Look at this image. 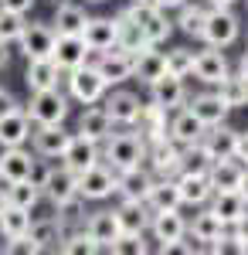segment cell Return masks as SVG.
Segmentation results:
<instances>
[{
  "label": "cell",
  "mask_w": 248,
  "mask_h": 255,
  "mask_svg": "<svg viewBox=\"0 0 248 255\" xmlns=\"http://www.w3.org/2000/svg\"><path fill=\"white\" fill-rule=\"evenodd\" d=\"M27 119L38 123V126H48V123H65L68 116V99L55 89H41V92H31V102H27Z\"/></svg>",
  "instance_id": "obj_1"
},
{
  "label": "cell",
  "mask_w": 248,
  "mask_h": 255,
  "mask_svg": "<svg viewBox=\"0 0 248 255\" xmlns=\"http://www.w3.org/2000/svg\"><path fill=\"white\" fill-rule=\"evenodd\" d=\"M109 143H106V160L113 163V170H129V167H139V160L146 157V143L133 133H119L113 136L109 133Z\"/></svg>",
  "instance_id": "obj_2"
},
{
  "label": "cell",
  "mask_w": 248,
  "mask_h": 255,
  "mask_svg": "<svg viewBox=\"0 0 248 255\" xmlns=\"http://www.w3.org/2000/svg\"><path fill=\"white\" fill-rule=\"evenodd\" d=\"M106 89H109V85L99 75L96 65H78V68L68 72V92H72V99H78L82 106L99 102V99L106 96Z\"/></svg>",
  "instance_id": "obj_3"
},
{
  "label": "cell",
  "mask_w": 248,
  "mask_h": 255,
  "mask_svg": "<svg viewBox=\"0 0 248 255\" xmlns=\"http://www.w3.org/2000/svg\"><path fill=\"white\" fill-rule=\"evenodd\" d=\"M201 38L208 41L211 48H228L231 41L238 38V17L228 7H211L208 17H204V27H201Z\"/></svg>",
  "instance_id": "obj_4"
},
{
  "label": "cell",
  "mask_w": 248,
  "mask_h": 255,
  "mask_svg": "<svg viewBox=\"0 0 248 255\" xmlns=\"http://www.w3.org/2000/svg\"><path fill=\"white\" fill-rule=\"evenodd\" d=\"M41 197H48L51 204L58 201H65V197L78 194V174L75 170H68V167H48L44 174H41Z\"/></svg>",
  "instance_id": "obj_5"
},
{
  "label": "cell",
  "mask_w": 248,
  "mask_h": 255,
  "mask_svg": "<svg viewBox=\"0 0 248 255\" xmlns=\"http://www.w3.org/2000/svg\"><path fill=\"white\" fill-rule=\"evenodd\" d=\"M55 27L51 24H24V31H20V51H24V58H51V51H55Z\"/></svg>",
  "instance_id": "obj_6"
},
{
  "label": "cell",
  "mask_w": 248,
  "mask_h": 255,
  "mask_svg": "<svg viewBox=\"0 0 248 255\" xmlns=\"http://www.w3.org/2000/svg\"><path fill=\"white\" fill-rule=\"evenodd\" d=\"M150 228L153 235H156V252H170L173 242H180V238L187 235V221L177 215V208H170V211H153L150 218Z\"/></svg>",
  "instance_id": "obj_7"
},
{
  "label": "cell",
  "mask_w": 248,
  "mask_h": 255,
  "mask_svg": "<svg viewBox=\"0 0 248 255\" xmlns=\"http://www.w3.org/2000/svg\"><path fill=\"white\" fill-rule=\"evenodd\" d=\"M113 191H116V174L109 167H102V163H92L89 170L78 174V194L85 197V201H102Z\"/></svg>",
  "instance_id": "obj_8"
},
{
  "label": "cell",
  "mask_w": 248,
  "mask_h": 255,
  "mask_svg": "<svg viewBox=\"0 0 248 255\" xmlns=\"http://www.w3.org/2000/svg\"><path fill=\"white\" fill-rule=\"evenodd\" d=\"M126 14L143 27V34H146L150 44H160V41L170 38L173 27H170V20L163 17V10H160V7H136V3H129V7H126Z\"/></svg>",
  "instance_id": "obj_9"
},
{
  "label": "cell",
  "mask_w": 248,
  "mask_h": 255,
  "mask_svg": "<svg viewBox=\"0 0 248 255\" xmlns=\"http://www.w3.org/2000/svg\"><path fill=\"white\" fill-rule=\"evenodd\" d=\"M85 58H89V48H85L82 34H58L55 38L51 61H55L61 72H72V68H78V65H85Z\"/></svg>",
  "instance_id": "obj_10"
},
{
  "label": "cell",
  "mask_w": 248,
  "mask_h": 255,
  "mask_svg": "<svg viewBox=\"0 0 248 255\" xmlns=\"http://www.w3.org/2000/svg\"><path fill=\"white\" fill-rule=\"evenodd\" d=\"M99 75L106 79V85H116V82H126L133 75V55L123 51V48H109V51H99L96 61Z\"/></svg>",
  "instance_id": "obj_11"
},
{
  "label": "cell",
  "mask_w": 248,
  "mask_h": 255,
  "mask_svg": "<svg viewBox=\"0 0 248 255\" xmlns=\"http://www.w3.org/2000/svg\"><path fill=\"white\" fill-rule=\"evenodd\" d=\"M72 133L61 126V123H48V126H38L31 133V143H34V153L38 157H61L65 146H68Z\"/></svg>",
  "instance_id": "obj_12"
},
{
  "label": "cell",
  "mask_w": 248,
  "mask_h": 255,
  "mask_svg": "<svg viewBox=\"0 0 248 255\" xmlns=\"http://www.w3.org/2000/svg\"><path fill=\"white\" fill-rule=\"evenodd\" d=\"M61 160H65L68 170L82 174V170H89L92 163H99V143H96V139H89V136H82V133H75V136L68 139V146H65Z\"/></svg>",
  "instance_id": "obj_13"
},
{
  "label": "cell",
  "mask_w": 248,
  "mask_h": 255,
  "mask_svg": "<svg viewBox=\"0 0 248 255\" xmlns=\"http://www.w3.org/2000/svg\"><path fill=\"white\" fill-rule=\"evenodd\" d=\"M82 41H85L89 51L116 48V17H89L82 27Z\"/></svg>",
  "instance_id": "obj_14"
},
{
  "label": "cell",
  "mask_w": 248,
  "mask_h": 255,
  "mask_svg": "<svg viewBox=\"0 0 248 255\" xmlns=\"http://www.w3.org/2000/svg\"><path fill=\"white\" fill-rule=\"evenodd\" d=\"M34 167H38V160H31V153L24 146H3L0 177H7V180H31Z\"/></svg>",
  "instance_id": "obj_15"
},
{
  "label": "cell",
  "mask_w": 248,
  "mask_h": 255,
  "mask_svg": "<svg viewBox=\"0 0 248 255\" xmlns=\"http://www.w3.org/2000/svg\"><path fill=\"white\" fill-rule=\"evenodd\" d=\"M153 187V177L143 167H129V170H119L116 177V191L123 194V201H146Z\"/></svg>",
  "instance_id": "obj_16"
},
{
  "label": "cell",
  "mask_w": 248,
  "mask_h": 255,
  "mask_svg": "<svg viewBox=\"0 0 248 255\" xmlns=\"http://www.w3.org/2000/svg\"><path fill=\"white\" fill-rule=\"evenodd\" d=\"M187 109H191V113L201 119V123H204L208 129H211V126H218V123H225V119H228V113H231L228 106L221 102V96H218V92H204V96H194Z\"/></svg>",
  "instance_id": "obj_17"
},
{
  "label": "cell",
  "mask_w": 248,
  "mask_h": 255,
  "mask_svg": "<svg viewBox=\"0 0 248 255\" xmlns=\"http://www.w3.org/2000/svg\"><path fill=\"white\" fill-rule=\"evenodd\" d=\"M201 82H208V85H218V82L228 75V58L218 51V48H211V51H201V55H194V72Z\"/></svg>",
  "instance_id": "obj_18"
},
{
  "label": "cell",
  "mask_w": 248,
  "mask_h": 255,
  "mask_svg": "<svg viewBox=\"0 0 248 255\" xmlns=\"http://www.w3.org/2000/svg\"><path fill=\"white\" fill-rule=\"evenodd\" d=\"M31 139V119L24 109L0 116V146H24Z\"/></svg>",
  "instance_id": "obj_19"
},
{
  "label": "cell",
  "mask_w": 248,
  "mask_h": 255,
  "mask_svg": "<svg viewBox=\"0 0 248 255\" xmlns=\"http://www.w3.org/2000/svg\"><path fill=\"white\" fill-rule=\"evenodd\" d=\"M153 89V102L156 106H163V109H177V106H184V99H187V89H184V79H177V75H160L156 82H150Z\"/></svg>",
  "instance_id": "obj_20"
},
{
  "label": "cell",
  "mask_w": 248,
  "mask_h": 255,
  "mask_svg": "<svg viewBox=\"0 0 248 255\" xmlns=\"http://www.w3.org/2000/svg\"><path fill=\"white\" fill-rule=\"evenodd\" d=\"M204 146H208L211 160H228L235 157V146H238V133L225 126V123H218V126H211V133L204 129V139H201Z\"/></svg>",
  "instance_id": "obj_21"
},
{
  "label": "cell",
  "mask_w": 248,
  "mask_h": 255,
  "mask_svg": "<svg viewBox=\"0 0 248 255\" xmlns=\"http://www.w3.org/2000/svg\"><path fill=\"white\" fill-rule=\"evenodd\" d=\"M116 48H123V51H129V55L143 51V48H150V41H146V34H143V27H139L126 10L116 17Z\"/></svg>",
  "instance_id": "obj_22"
},
{
  "label": "cell",
  "mask_w": 248,
  "mask_h": 255,
  "mask_svg": "<svg viewBox=\"0 0 248 255\" xmlns=\"http://www.w3.org/2000/svg\"><path fill=\"white\" fill-rule=\"evenodd\" d=\"M58 75H61V68H58L51 58H27L24 82H27V89H31V92H41V89H55V85H58Z\"/></svg>",
  "instance_id": "obj_23"
},
{
  "label": "cell",
  "mask_w": 248,
  "mask_h": 255,
  "mask_svg": "<svg viewBox=\"0 0 248 255\" xmlns=\"http://www.w3.org/2000/svg\"><path fill=\"white\" fill-rule=\"evenodd\" d=\"M139 99L133 96V92H126V89H119V92H113V96L106 99V113H109V119L113 123H123V126H133L136 119H139Z\"/></svg>",
  "instance_id": "obj_24"
},
{
  "label": "cell",
  "mask_w": 248,
  "mask_h": 255,
  "mask_svg": "<svg viewBox=\"0 0 248 255\" xmlns=\"http://www.w3.org/2000/svg\"><path fill=\"white\" fill-rule=\"evenodd\" d=\"M150 160H153V170L160 177H177L180 174V150L170 136L167 139H156L150 146Z\"/></svg>",
  "instance_id": "obj_25"
},
{
  "label": "cell",
  "mask_w": 248,
  "mask_h": 255,
  "mask_svg": "<svg viewBox=\"0 0 248 255\" xmlns=\"http://www.w3.org/2000/svg\"><path fill=\"white\" fill-rule=\"evenodd\" d=\"M116 221H119V232H133L143 235L150 228V215H146V201H123L116 208Z\"/></svg>",
  "instance_id": "obj_26"
},
{
  "label": "cell",
  "mask_w": 248,
  "mask_h": 255,
  "mask_svg": "<svg viewBox=\"0 0 248 255\" xmlns=\"http://www.w3.org/2000/svg\"><path fill=\"white\" fill-rule=\"evenodd\" d=\"M78 133L96 139V143H102V139L109 136V133H113V119L106 113V106H96V102H92V109H85L82 119H78Z\"/></svg>",
  "instance_id": "obj_27"
},
{
  "label": "cell",
  "mask_w": 248,
  "mask_h": 255,
  "mask_svg": "<svg viewBox=\"0 0 248 255\" xmlns=\"http://www.w3.org/2000/svg\"><path fill=\"white\" fill-rule=\"evenodd\" d=\"M242 170H245V167H238L235 157L214 160V163H211V170H208L211 194H214V191H238V184H242Z\"/></svg>",
  "instance_id": "obj_28"
},
{
  "label": "cell",
  "mask_w": 248,
  "mask_h": 255,
  "mask_svg": "<svg viewBox=\"0 0 248 255\" xmlns=\"http://www.w3.org/2000/svg\"><path fill=\"white\" fill-rule=\"evenodd\" d=\"M85 232H89V238L96 242L99 249L102 245H113L116 238L123 235L119 232V221H116V211H96V215L85 221Z\"/></svg>",
  "instance_id": "obj_29"
},
{
  "label": "cell",
  "mask_w": 248,
  "mask_h": 255,
  "mask_svg": "<svg viewBox=\"0 0 248 255\" xmlns=\"http://www.w3.org/2000/svg\"><path fill=\"white\" fill-rule=\"evenodd\" d=\"M211 211L225 221V228L235 225L238 218L248 211V201L242 197V191H214V204H211Z\"/></svg>",
  "instance_id": "obj_30"
},
{
  "label": "cell",
  "mask_w": 248,
  "mask_h": 255,
  "mask_svg": "<svg viewBox=\"0 0 248 255\" xmlns=\"http://www.w3.org/2000/svg\"><path fill=\"white\" fill-rule=\"evenodd\" d=\"M204 123L194 116L191 109H184V113H177L170 123V139L173 143H180V146H187V143H197V139H204Z\"/></svg>",
  "instance_id": "obj_31"
},
{
  "label": "cell",
  "mask_w": 248,
  "mask_h": 255,
  "mask_svg": "<svg viewBox=\"0 0 248 255\" xmlns=\"http://www.w3.org/2000/svg\"><path fill=\"white\" fill-rule=\"evenodd\" d=\"M177 191H180V204H204L211 197V180L208 174H177Z\"/></svg>",
  "instance_id": "obj_32"
},
{
  "label": "cell",
  "mask_w": 248,
  "mask_h": 255,
  "mask_svg": "<svg viewBox=\"0 0 248 255\" xmlns=\"http://www.w3.org/2000/svg\"><path fill=\"white\" fill-rule=\"evenodd\" d=\"M27 228H31V211L14 208V204H7V208L0 211V238H3V242H17V238H24Z\"/></svg>",
  "instance_id": "obj_33"
},
{
  "label": "cell",
  "mask_w": 248,
  "mask_h": 255,
  "mask_svg": "<svg viewBox=\"0 0 248 255\" xmlns=\"http://www.w3.org/2000/svg\"><path fill=\"white\" fill-rule=\"evenodd\" d=\"M146 208H150V211H170V208H180V191H177V180H173V177L153 180L150 194H146Z\"/></svg>",
  "instance_id": "obj_34"
},
{
  "label": "cell",
  "mask_w": 248,
  "mask_h": 255,
  "mask_svg": "<svg viewBox=\"0 0 248 255\" xmlns=\"http://www.w3.org/2000/svg\"><path fill=\"white\" fill-rule=\"evenodd\" d=\"M85 20H89V14H85V7H78V3H58L55 7V34H82V27H85Z\"/></svg>",
  "instance_id": "obj_35"
},
{
  "label": "cell",
  "mask_w": 248,
  "mask_h": 255,
  "mask_svg": "<svg viewBox=\"0 0 248 255\" xmlns=\"http://www.w3.org/2000/svg\"><path fill=\"white\" fill-rule=\"evenodd\" d=\"M163 72H167V61H163V55H160V51H153V44L133 55V75H136V79H143L146 85H150V82H156Z\"/></svg>",
  "instance_id": "obj_36"
},
{
  "label": "cell",
  "mask_w": 248,
  "mask_h": 255,
  "mask_svg": "<svg viewBox=\"0 0 248 255\" xmlns=\"http://www.w3.org/2000/svg\"><path fill=\"white\" fill-rule=\"evenodd\" d=\"M3 201L14 204V208H24V211H34L41 201V187L34 180H10L3 187Z\"/></svg>",
  "instance_id": "obj_37"
},
{
  "label": "cell",
  "mask_w": 248,
  "mask_h": 255,
  "mask_svg": "<svg viewBox=\"0 0 248 255\" xmlns=\"http://www.w3.org/2000/svg\"><path fill=\"white\" fill-rule=\"evenodd\" d=\"M136 123L143 126V133H146V139H150V143L170 136V133H167V109H163V106H156V102L139 106V119H136Z\"/></svg>",
  "instance_id": "obj_38"
},
{
  "label": "cell",
  "mask_w": 248,
  "mask_h": 255,
  "mask_svg": "<svg viewBox=\"0 0 248 255\" xmlns=\"http://www.w3.org/2000/svg\"><path fill=\"white\" fill-rule=\"evenodd\" d=\"M27 238H31L41 252H44V249H51V245H61V238H65V225H61L58 218H41V221H31Z\"/></svg>",
  "instance_id": "obj_39"
},
{
  "label": "cell",
  "mask_w": 248,
  "mask_h": 255,
  "mask_svg": "<svg viewBox=\"0 0 248 255\" xmlns=\"http://www.w3.org/2000/svg\"><path fill=\"white\" fill-rule=\"evenodd\" d=\"M218 96L228 109H242L248 106V79L245 75H225L218 82Z\"/></svg>",
  "instance_id": "obj_40"
},
{
  "label": "cell",
  "mask_w": 248,
  "mask_h": 255,
  "mask_svg": "<svg viewBox=\"0 0 248 255\" xmlns=\"http://www.w3.org/2000/svg\"><path fill=\"white\" fill-rule=\"evenodd\" d=\"M187 228H191L194 242H214V238H221V235H225V221L214 215L211 208H204L201 215H194V221L187 225Z\"/></svg>",
  "instance_id": "obj_41"
},
{
  "label": "cell",
  "mask_w": 248,
  "mask_h": 255,
  "mask_svg": "<svg viewBox=\"0 0 248 255\" xmlns=\"http://www.w3.org/2000/svg\"><path fill=\"white\" fill-rule=\"evenodd\" d=\"M211 153L208 146L197 139V143H187L184 150H180V174H208L211 170Z\"/></svg>",
  "instance_id": "obj_42"
},
{
  "label": "cell",
  "mask_w": 248,
  "mask_h": 255,
  "mask_svg": "<svg viewBox=\"0 0 248 255\" xmlns=\"http://www.w3.org/2000/svg\"><path fill=\"white\" fill-rule=\"evenodd\" d=\"M65 255H92L99 252V245L89 238V232H65V238H61V245H58Z\"/></svg>",
  "instance_id": "obj_43"
},
{
  "label": "cell",
  "mask_w": 248,
  "mask_h": 255,
  "mask_svg": "<svg viewBox=\"0 0 248 255\" xmlns=\"http://www.w3.org/2000/svg\"><path fill=\"white\" fill-rule=\"evenodd\" d=\"M163 61H167V75H177V79H187L194 72V51H187V48L167 51Z\"/></svg>",
  "instance_id": "obj_44"
},
{
  "label": "cell",
  "mask_w": 248,
  "mask_h": 255,
  "mask_svg": "<svg viewBox=\"0 0 248 255\" xmlns=\"http://www.w3.org/2000/svg\"><path fill=\"white\" fill-rule=\"evenodd\" d=\"M24 14H14V10H7V7H0V41L3 44H14L20 38V31H24Z\"/></svg>",
  "instance_id": "obj_45"
},
{
  "label": "cell",
  "mask_w": 248,
  "mask_h": 255,
  "mask_svg": "<svg viewBox=\"0 0 248 255\" xmlns=\"http://www.w3.org/2000/svg\"><path fill=\"white\" fill-rule=\"evenodd\" d=\"M82 201H85L82 194H72V197H65V201H58V204H55L58 221H61L65 228H68V225H78V221H82V211H85V208H82Z\"/></svg>",
  "instance_id": "obj_46"
},
{
  "label": "cell",
  "mask_w": 248,
  "mask_h": 255,
  "mask_svg": "<svg viewBox=\"0 0 248 255\" xmlns=\"http://www.w3.org/2000/svg\"><path fill=\"white\" fill-rule=\"evenodd\" d=\"M204 17H208V10H204V7H197V3H194V7H191V3H180V20H177V24H180L187 34H197V38H201Z\"/></svg>",
  "instance_id": "obj_47"
},
{
  "label": "cell",
  "mask_w": 248,
  "mask_h": 255,
  "mask_svg": "<svg viewBox=\"0 0 248 255\" xmlns=\"http://www.w3.org/2000/svg\"><path fill=\"white\" fill-rule=\"evenodd\" d=\"M113 252H119V255H143L146 252V242H143V235L123 232V235L113 242Z\"/></svg>",
  "instance_id": "obj_48"
},
{
  "label": "cell",
  "mask_w": 248,
  "mask_h": 255,
  "mask_svg": "<svg viewBox=\"0 0 248 255\" xmlns=\"http://www.w3.org/2000/svg\"><path fill=\"white\" fill-rule=\"evenodd\" d=\"M231 228H235V235H231V242H235V245H231V249H235V252H248V211L238 218Z\"/></svg>",
  "instance_id": "obj_49"
},
{
  "label": "cell",
  "mask_w": 248,
  "mask_h": 255,
  "mask_svg": "<svg viewBox=\"0 0 248 255\" xmlns=\"http://www.w3.org/2000/svg\"><path fill=\"white\" fill-rule=\"evenodd\" d=\"M3 249H7V252H14V255H38V252H41V249H38V245H34L27 235L17 238V242H7Z\"/></svg>",
  "instance_id": "obj_50"
},
{
  "label": "cell",
  "mask_w": 248,
  "mask_h": 255,
  "mask_svg": "<svg viewBox=\"0 0 248 255\" xmlns=\"http://www.w3.org/2000/svg\"><path fill=\"white\" fill-rule=\"evenodd\" d=\"M20 102L14 92H7V89H0V116H7V113H17Z\"/></svg>",
  "instance_id": "obj_51"
},
{
  "label": "cell",
  "mask_w": 248,
  "mask_h": 255,
  "mask_svg": "<svg viewBox=\"0 0 248 255\" xmlns=\"http://www.w3.org/2000/svg\"><path fill=\"white\" fill-rule=\"evenodd\" d=\"M0 7L14 10V14H27V10L34 7V0H0Z\"/></svg>",
  "instance_id": "obj_52"
},
{
  "label": "cell",
  "mask_w": 248,
  "mask_h": 255,
  "mask_svg": "<svg viewBox=\"0 0 248 255\" xmlns=\"http://www.w3.org/2000/svg\"><path fill=\"white\" fill-rule=\"evenodd\" d=\"M235 160L248 163V133H238V146H235Z\"/></svg>",
  "instance_id": "obj_53"
},
{
  "label": "cell",
  "mask_w": 248,
  "mask_h": 255,
  "mask_svg": "<svg viewBox=\"0 0 248 255\" xmlns=\"http://www.w3.org/2000/svg\"><path fill=\"white\" fill-rule=\"evenodd\" d=\"M238 191H242V197L248 201V167L242 170V184H238Z\"/></svg>",
  "instance_id": "obj_54"
},
{
  "label": "cell",
  "mask_w": 248,
  "mask_h": 255,
  "mask_svg": "<svg viewBox=\"0 0 248 255\" xmlns=\"http://www.w3.org/2000/svg\"><path fill=\"white\" fill-rule=\"evenodd\" d=\"M180 3H187V0H156L160 10H167V7H180Z\"/></svg>",
  "instance_id": "obj_55"
},
{
  "label": "cell",
  "mask_w": 248,
  "mask_h": 255,
  "mask_svg": "<svg viewBox=\"0 0 248 255\" xmlns=\"http://www.w3.org/2000/svg\"><path fill=\"white\" fill-rule=\"evenodd\" d=\"M7 61H10V51H7V44L0 41V68H7Z\"/></svg>",
  "instance_id": "obj_56"
},
{
  "label": "cell",
  "mask_w": 248,
  "mask_h": 255,
  "mask_svg": "<svg viewBox=\"0 0 248 255\" xmlns=\"http://www.w3.org/2000/svg\"><path fill=\"white\" fill-rule=\"evenodd\" d=\"M238 75H245V79H248V51L242 55V61H238Z\"/></svg>",
  "instance_id": "obj_57"
},
{
  "label": "cell",
  "mask_w": 248,
  "mask_h": 255,
  "mask_svg": "<svg viewBox=\"0 0 248 255\" xmlns=\"http://www.w3.org/2000/svg\"><path fill=\"white\" fill-rule=\"evenodd\" d=\"M211 7H231V3H235V0H208Z\"/></svg>",
  "instance_id": "obj_58"
},
{
  "label": "cell",
  "mask_w": 248,
  "mask_h": 255,
  "mask_svg": "<svg viewBox=\"0 0 248 255\" xmlns=\"http://www.w3.org/2000/svg\"><path fill=\"white\" fill-rule=\"evenodd\" d=\"M136 7H156V0H133Z\"/></svg>",
  "instance_id": "obj_59"
},
{
  "label": "cell",
  "mask_w": 248,
  "mask_h": 255,
  "mask_svg": "<svg viewBox=\"0 0 248 255\" xmlns=\"http://www.w3.org/2000/svg\"><path fill=\"white\" fill-rule=\"evenodd\" d=\"M3 208H7V201H3V191H0V211H3Z\"/></svg>",
  "instance_id": "obj_60"
},
{
  "label": "cell",
  "mask_w": 248,
  "mask_h": 255,
  "mask_svg": "<svg viewBox=\"0 0 248 255\" xmlns=\"http://www.w3.org/2000/svg\"><path fill=\"white\" fill-rule=\"evenodd\" d=\"M85 3H102V0H85Z\"/></svg>",
  "instance_id": "obj_61"
},
{
  "label": "cell",
  "mask_w": 248,
  "mask_h": 255,
  "mask_svg": "<svg viewBox=\"0 0 248 255\" xmlns=\"http://www.w3.org/2000/svg\"><path fill=\"white\" fill-rule=\"evenodd\" d=\"M51 3H55V7H58V3H65V0H51Z\"/></svg>",
  "instance_id": "obj_62"
}]
</instances>
